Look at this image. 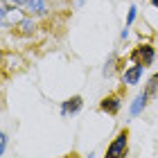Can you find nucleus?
Masks as SVG:
<instances>
[{
  "instance_id": "1",
  "label": "nucleus",
  "mask_w": 158,
  "mask_h": 158,
  "mask_svg": "<svg viewBox=\"0 0 158 158\" xmlns=\"http://www.w3.org/2000/svg\"><path fill=\"white\" fill-rule=\"evenodd\" d=\"M127 138H129V131H122L115 140L111 142V147L106 149V158H122L127 152Z\"/></svg>"
},
{
  "instance_id": "2",
  "label": "nucleus",
  "mask_w": 158,
  "mask_h": 158,
  "mask_svg": "<svg viewBox=\"0 0 158 158\" xmlns=\"http://www.w3.org/2000/svg\"><path fill=\"white\" fill-rule=\"evenodd\" d=\"M133 61L138 63V66H152V61H154V48L152 45H140L133 52Z\"/></svg>"
},
{
  "instance_id": "3",
  "label": "nucleus",
  "mask_w": 158,
  "mask_h": 158,
  "mask_svg": "<svg viewBox=\"0 0 158 158\" xmlns=\"http://www.w3.org/2000/svg\"><path fill=\"white\" fill-rule=\"evenodd\" d=\"M142 70H145V66H138V63H135L133 68L124 70V84H129V86L138 84V81H140V77H142Z\"/></svg>"
},
{
  "instance_id": "4",
  "label": "nucleus",
  "mask_w": 158,
  "mask_h": 158,
  "mask_svg": "<svg viewBox=\"0 0 158 158\" xmlns=\"http://www.w3.org/2000/svg\"><path fill=\"white\" fill-rule=\"evenodd\" d=\"M81 97H70V99H66V102H63V106H61V113H63V115H68V113H70V115H73V113H77L79 109H81Z\"/></svg>"
},
{
  "instance_id": "5",
  "label": "nucleus",
  "mask_w": 158,
  "mask_h": 158,
  "mask_svg": "<svg viewBox=\"0 0 158 158\" xmlns=\"http://www.w3.org/2000/svg\"><path fill=\"white\" fill-rule=\"evenodd\" d=\"M120 99L118 97H106V99H102V111H106V113H111V115H115V113L120 111Z\"/></svg>"
},
{
  "instance_id": "6",
  "label": "nucleus",
  "mask_w": 158,
  "mask_h": 158,
  "mask_svg": "<svg viewBox=\"0 0 158 158\" xmlns=\"http://www.w3.org/2000/svg\"><path fill=\"white\" fill-rule=\"evenodd\" d=\"M147 93H142V95H138L133 99V104H131V115H140L142 111H145V106H147Z\"/></svg>"
},
{
  "instance_id": "7",
  "label": "nucleus",
  "mask_w": 158,
  "mask_h": 158,
  "mask_svg": "<svg viewBox=\"0 0 158 158\" xmlns=\"http://www.w3.org/2000/svg\"><path fill=\"white\" fill-rule=\"evenodd\" d=\"M25 7H27L30 11H36V14H43V11H45V2H43V0H27Z\"/></svg>"
},
{
  "instance_id": "8",
  "label": "nucleus",
  "mask_w": 158,
  "mask_h": 158,
  "mask_svg": "<svg viewBox=\"0 0 158 158\" xmlns=\"http://www.w3.org/2000/svg\"><path fill=\"white\" fill-rule=\"evenodd\" d=\"M20 30H23V32H32L34 23H32V20H23V23H20Z\"/></svg>"
},
{
  "instance_id": "9",
  "label": "nucleus",
  "mask_w": 158,
  "mask_h": 158,
  "mask_svg": "<svg viewBox=\"0 0 158 158\" xmlns=\"http://www.w3.org/2000/svg\"><path fill=\"white\" fill-rule=\"evenodd\" d=\"M135 11H138L135 7H131V9H129V16H127V27H129V25H131L133 20H135Z\"/></svg>"
},
{
  "instance_id": "10",
  "label": "nucleus",
  "mask_w": 158,
  "mask_h": 158,
  "mask_svg": "<svg viewBox=\"0 0 158 158\" xmlns=\"http://www.w3.org/2000/svg\"><path fill=\"white\" fill-rule=\"evenodd\" d=\"M5 149H7V135L2 133V135H0V152L5 154Z\"/></svg>"
},
{
  "instance_id": "11",
  "label": "nucleus",
  "mask_w": 158,
  "mask_h": 158,
  "mask_svg": "<svg viewBox=\"0 0 158 158\" xmlns=\"http://www.w3.org/2000/svg\"><path fill=\"white\" fill-rule=\"evenodd\" d=\"M152 2H154V7H158V0H152Z\"/></svg>"
},
{
  "instance_id": "12",
  "label": "nucleus",
  "mask_w": 158,
  "mask_h": 158,
  "mask_svg": "<svg viewBox=\"0 0 158 158\" xmlns=\"http://www.w3.org/2000/svg\"><path fill=\"white\" fill-rule=\"evenodd\" d=\"M88 158H93V154H90V156H88Z\"/></svg>"
}]
</instances>
